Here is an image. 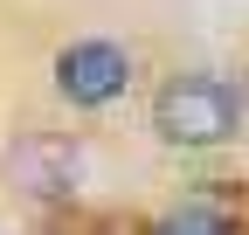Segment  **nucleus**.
Here are the masks:
<instances>
[{
    "instance_id": "obj_2",
    "label": "nucleus",
    "mask_w": 249,
    "mask_h": 235,
    "mask_svg": "<svg viewBox=\"0 0 249 235\" xmlns=\"http://www.w3.org/2000/svg\"><path fill=\"white\" fill-rule=\"evenodd\" d=\"M49 83H55V97L70 111H104L139 83V49L118 42V35H83L70 49H55Z\"/></svg>"
},
{
    "instance_id": "obj_1",
    "label": "nucleus",
    "mask_w": 249,
    "mask_h": 235,
    "mask_svg": "<svg viewBox=\"0 0 249 235\" xmlns=\"http://www.w3.org/2000/svg\"><path fill=\"white\" fill-rule=\"evenodd\" d=\"M242 125H249V104L214 69H173L152 90V138L173 152H222L242 138Z\"/></svg>"
},
{
    "instance_id": "obj_3",
    "label": "nucleus",
    "mask_w": 249,
    "mask_h": 235,
    "mask_svg": "<svg viewBox=\"0 0 249 235\" xmlns=\"http://www.w3.org/2000/svg\"><path fill=\"white\" fill-rule=\"evenodd\" d=\"M76 173H83V152H76V138H62V132H21L14 152H7V180L21 194H35V201H70Z\"/></svg>"
},
{
    "instance_id": "obj_4",
    "label": "nucleus",
    "mask_w": 249,
    "mask_h": 235,
    "mask_svg": "<svg viewBox=\"0 0 249 235\" xmlns=\"http://www.w3.org/2000/svg\"><path fill=\"white\" fill-rule=\"evenodd\" d=\"M139 235H249V228H242V215L222 208V201L194 194V201H173V208H160Z\"/></svg>"
}]
</instances>
